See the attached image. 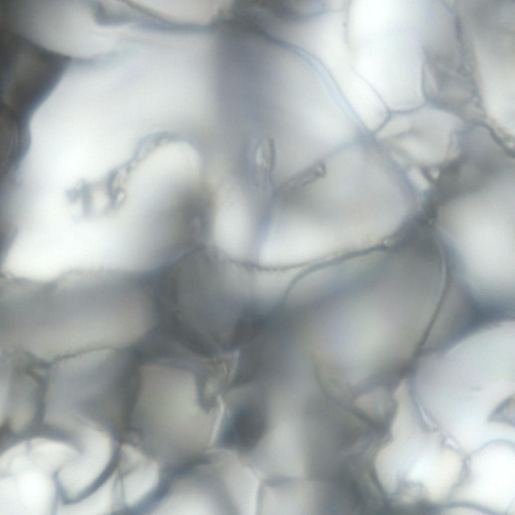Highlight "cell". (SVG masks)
I'll return each instance as SVG.
<instances>
[{
  "label": "cell",
  "instance_id": "cell-2",
  "mask_svg": "<svg viewBox=\"0 0 515 515\" xmlns=\"http://www.w3.org/2000/svg\"><path fill=\"white\" fill-rule=\"evenodd\" d=\"M132 411L160 449L186 450L204 443L211 401L201 359H163L145 365Z\"/></svg>",
  "mask_w": 515,
  "mask_h": 515
},
{
  "label": "cell",
  "instance_id": "cell-1",
  "mask_svg": "<svg viewBox=\"0 0 515 515\" xmlns=\"http://www.w3.org/2000/svg\"><path fill=\"white\" fill-rule=\"evenodd\" d=\"M514 202L487 193H472L441 206L436 231L455 276L478 292L514 286Z\"/></svg>",
  "mask_w": 515,
  "mask_h": 515
},
{
  "label": "cell",
  "instance_id": "cell-3",
  "mask_svg": "<svg viewBox=\"0 0 515 515\" xmlns=\"http://www.w3.org/2000/svg\"><path fill=\"white\" fill-rule=\"evenodd\" d=\"M331 333L338 357L352 367L376 371L397 365L402 342L400 322L379 302L360 299L336 302Z\"/></svg>",
  "mask_w": 515,
  "mask_h": 515
},
{
  "label": "cell",
  "instance_id": "cell-5",
  "mask_svg": "<svg viewBox=\"0 0 515 515\" xmlns=\"http://www.w3.org/2000/svg\"><path fill=\"white\" fill-rule=\"evenodd\" d=\"M369 463H370V462H369ZM370 467H371V466H370ZM371 473H372V472H371ZM372 478H373V477H372Z\"/></svg>",
  "mask_w": 515,
  "mask_h": 515
},
{
  "label": "cell",
  "instance_id": "cell-4",
  "mask_svg": "<svg viewBox=\"0 0 515 515\" xmlns=\"http://www.w3.org/2000/svg\"><path fill=\"white\" fill-rule=\"evenodd\" d=\"M462 37L481 104L495 108L513 103L515 24L497 16H479L464 25Z\"/></svg>",
  "mask_w": 515,
  "mask_h": 515
}]
</instances>
